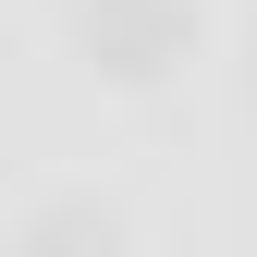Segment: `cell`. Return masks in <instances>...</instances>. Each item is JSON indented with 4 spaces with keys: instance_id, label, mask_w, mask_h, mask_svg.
<instances>
[{
    "instance_id": "cell-2",
    "label": "cell",
    "mask_w": 257,
    "mask_h": 257,
    "mask_svg": "<svg viewBox=\"0 0 257 257\" xmlns=\"http://www.w3.org/2000/svg\"><path fill=\"white\" fill-rule=\"evenodd\" d=\"M25 257H122V220H110V208H86V196H61V208H37Z\"/></svg>"
},
{
    "instance_id": "cell-1",
    "label": "cell",
    "mask_w": 257,
    "mask_h": 257,
    "mask_svg": "<svg viewBox=\"0 0 257 257\" xmlns=\"http://www.w3.org/2000/svg\"><path fill=\"white\" fill-rule=\"evenodd\" d=\"M74 37H86V61H98V74L159 86L184 49H196V0H74Z\"/></svg>"
}]
</instances>
